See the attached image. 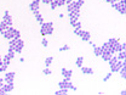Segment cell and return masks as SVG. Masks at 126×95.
Segmentation results:
<instances>
[{
  "instance_id": "6da1fadb",
  "label": "cell",
  "mask_w": 126,
  "mask_h": 95,
  "mask_svg": "<svg viewBox=\"0 0 126 95\" xmlns=\"http://www.w3.org/2000/svg\"><path fill=\"white\" fill-rule=\"evenodd\" d=\"M53 33V22H42L41 23V29H40V34L42 37L50 35Z\"/></svg>"
},
{
  "instance_id": "7a4b0ae2",
  "label": "cell",
  "mask_w": 126,
  "mask_h": 95,
  "mask_svg": "<svg viewBox=\"0 0 126 95\" xmlns=\"http://www.w3.org/2000/svg\"><path fill=\"white\" fill-rule=\"evenodd\" d=\"M23 48H24V41H23L21 38L16 39V45L13 46V51H15V54H21L22 50H23Z\"/></svg>"
},
{
  "instance_id": "3957f363",
  "label": "cell",
  "mask_w": 126,
  "mask_h": 95,
  "mask_svg": "<svg viewBox=\"0 0 126 95\" xmlns=\"http://www.w3.org/2000/svg\"><path fill=\"white\" fill-rule=\"evenodd\" d=\"M15 77H16V73H15V72H5L4 82H5V83H13Z\"/></svg>"
},
{
  "instance_id": "277c9868",
  "label": "cell",
  "mask_w": 126,
  "mask_h": 95,
  "mask_svg": "<svg viewBox=\"0 0 126 95\" xmlns=\"http://www.w3.org/2000/svg\"><path fill=\"white\" fill-rule=\"evenodd\" d=\"M110 5H112V7H113V9L118 10V11H119V14H121L123 16H125V14H126V6H121L119 2H113V4H110Z\"/></svg>"
},
{
  "instance_id": "5b68a950",
  "label": "cell",
  "mask_w": 126,
  "mask_h": 95,
  "mask_svg": "<svg viewBox=\"0 0 126 95\" xmlns=\"http://www.w3.org/2000/svg\"><path fill=\"white\" fill-rule=\"evenodd\" d=\"M2 22H5L9 27H11L12 26V23H13V21H12V17L10 16V12L9 11H5L4 12V17H2Z\"/></svg>"
},
{
  "instance_id": "8992f818",
  "label": "cell",
  "mask_w": 126,
  "mask_h": 95,
  "mask_svg": "<svg viewBox=\"0 0 126 95\" xmlns=\"http://www.w3.org/2000/svg\"><path fill=\"white\" fill-rule=\"evenodd\" d=\"M61 74L64 77V81H70V79H72L73 71H72V69H67V68H62V69H61Z\"/></svg>"
},
{
  "instance_id": "52a82bcc",
  "label": "cell",
  "mask_w": 126,
  "mask_h": 95,
  "mask_svg": "<svg viewBox=\"0 0 126 95\" xmlns=\"http://www.w3.org/2000/svg\"><path fill=\"white\" fill-rule=\"evenodd\" d=\"M1 88H2L4 93H5V94H7V93L13 92L15 85H13V83H5V84H2V85H1Z\"/></svg>"
},
{
  "instance_id": "ba28073f",
  "label": "cell",
  "mask_w": 126,
  "mask_h": 95,
  "mask_svg": "<svg viewBox=\"0 0 126 95\" xmlns=\"http://www.w3.org/2000/svg\"><path fill=\"white\" fill-rule=\"evenodd\" d=\"M39 6H40V0H33L31 4H29V9H31L32 12L38 11V10H39Z\"/></svg>"
},
{
  "instance_id": "9c48e42d",
  "label": "cell",
  "mask_w": 126,
  "mask_h": 95,
  "mask_svg": "<svg viewBox=\"0 0 126 95\" xmlns=\"http://www.w3.org/2000/svg\"><path fill=\"white\" fill-rule=\"evenodd\" d=\"M70 4H72L73 9H79V10H80V9H81V6L85 4V1H84V0H76V1H74V0H73Z\"/></svg>"
},
{
  "instance_id": "30bf717a",
  "label": "cell",
  "mask_w": 126,
  "mask_h": 95,
  "mask_svg": "<svg viewBox=\"0 0 126 95\" xmlns=\"http://www.w3.org/2000/svg\"><path fill=\"white\" fill-rule=\"evenodd\" d=\"M2 37H4L6 40H11V39L13 38V33L10 31V27H9V29H7V31H5L4 33H2Z\"/></svg>"
},
{
  "instance_id": "8fae6325",
  "label": "cell",
  "mask_w": 126,
  "mask_h": 95,
  "mask_svg": "<svg viewBox=\"0 0 126 95\" xmlns=\"http://www.w3.org/2000/svg\"><path fill=\"white\" fill-rule=\"evenodd\" d=\"M112 56H113V55H112L109 51H102V54H101V57H102L103 61H108Z\"/></svg>"
},
{
  "instance_id": "7c38bea8",
  "label": "cell",
  "mask_w": 126,
  "mask_h": 95,
  "mask_svg": "<svg viewBox=\"0 0 126 95\" xmlns=\"http://www.w3.org/2000/svg\"><path fill=\"white\" fill-rule=\"evenodd\" d=\"M33 14H34V16H35V20H36V21H38V22H39V23L41 25V23L44 22V18H42V16L40 15V12H39V10H38V11H34Z\"/></svg>"
},
{
  "instance_id": "4fadbf2b",
  "label": "cell",
  "mask_w": 126,
  "mask_h": 95,
  "mask_svg": "<svg viewBox=\"0 0 126 95\" xmlns=\"http://www.w3.org/2000/svg\"><path fill=\"white\" fill-rule=\"evenodd\" d=\"M80 68H81V72H83L84 74H90V76L94 74V69L90 68V67H83V66H81Z\"/></svg>"
},
{
  "instance_id": "5bb4252c",
  "label": "cell",
  "mask_w": 126,
  "mask_h": 95,
  "mask_svg": "<svg viewBox=\"0 0 126 95\" xmlns=\"http://www.w3.org/2000/svg\"><path fill=\"white\" fill-rule=\"evenodd\" d=\"M10 31L13 33V38H16V39H18V38H21V32L20 31H17V29H15L12 26L10 27Z\"/></svg>"
},
{
  "instance_id": "9a60e30c",
  "label": "cell",
  "mask_w": 126,
  "mask_h": 95,
  "mask_svg": "<svg viewBox=\"0 0 126 95\" xmlns=\"http://www.w3.org/2000/svg\"><path fill=\"white\" fill-rule=\"evenodd\" d=\"M119 40L120 39H115V38H110V39H108V44H109V46H115L118 43H119Z\"/></svg>"
},
{
  "instance_id": "2e32d148",
  "label": "cell",
  "mask_w": 126,
  "mask_h": 95,
  "mask_svg": "<svg viewBox=\"0 0 126 95\" xmlns=\"http://www.w3.org/2000/svg\"><path fill=\"white\" fill-rule=\"evenodd\" d=\"M7 29H9V26H7L5 22H2V21H1V22H0V33L2 34L4 32L7 31Z\"/></svg>"
},
{
  "instance_id": "e0dca14e",
  "label": "cell",
  "mask_w": 126,
  "mask_h": 95,
  "mask_svg": "<svg viewBox=\"0 0 126 95\" xmlns=\"http://www.w3.org/2000/svg\"><path fill=\"white\" fill-rule=\"evenodd\" d=\"M118 60H120V61H124L126 59V53H125V50H123V51H120V53H118Z\"/></svg>"
},
{
  "instance_id": "ac0fdd59",
  "label": "cell",
  "mask_w": 126,
  "mask_h": 95,
  "mask_svg": "<svg viewBox=\"0 0 126 95\" xmlns=\"http://www.w3.org/2000/svg\"><path fill=\"white\" fill-rule=\"evenodd\" d=\"M2 63H5V65H7V66L11 63V57H10L7 54H6V55L2 57Z\"/></svg>"
},
{
  "instance_id": "d6986e66",
  "label": "cell",
  "mask_w": 126,
  "mask_h": 95,
  "mask_svg": "<svg viewBox=\"0 0 126 95\" xmlns=\"http://www.w3.org/2000/svg\"><path fill=\"white\" fill-rule=\"evenodd\" d=\"M94 56L99 57V56H101V54H102L101 48H98V46H94Z\"/></svg>"
},
{
  "instance_id": "ffe728a7",
  "label": "cell",
  "mask_w": 126,
  "mask_h": 95,
  "mask_svg": "<svg viewBox=\"0 0 126 95\" xmlns=\"http://www.w3.org/2000/svg\"><path fill=\"white\" fill-rule=\"evenodd\" d=\"M83 62H84V57H83V56H79V57L76 59V61H75V65L80 68V67L83 66Z\"/></svg>"
},
{
  "instance_id": "44dd1931",
  "label": "cell",
  "mask_w": 126,
  "mask_h": 95,
  "mask_svg": "<svg viewBox=\"0 0 126 95\" xmlns=\"http://www.w3.org/2000/svg\"><path fill=\"white\" fill-rule=\"evenodd\" d=\"M119 73H120V76L123 77V79H126V66L125 67H121V68L119 69Z\"/></svg>"
},
{
  "instance_id": "7402d4cb",
  "label": "cell",
  "mask_w": 126,
  "mask_h": 95,
  "mask_svg": "<svg viewBox=\"0 0 126 95\" xmlns=\"http://www.w3.org/2000/svg\"><path fill=\"white\" fill-rule=\"evenodd\" d=\"M68 94V89H60V90H56L55 95H65Z\"/></svg>"
},
{
  "instance_id": "603a6c76",
  "label": "cell",
  "mask_w": 126,
  "mask_h": 95,
  "mask_svg": "<svg viewBox=\"0 0 126 95\" xmlns=\"http://www.w3.org/2000/svg\"><path fill=\"white\" fill-rule=\"evenodd\" d=\"M52 60H53V57H46L45 59V67H50V65L52 63Z\"/></svg>"
},
{
  "instance_id": "cb8c5ba5",
  "label": "cell",
  "mask_w": 126,
  "mask_h": 95,
  "mask_svg": "<svg viewBox=\"0 0 126 95\" xmlns=\"http://www.w3.org/2000/svg\"><path fill=\"white\" fill-rule=\"evenodd\" d=\"M109 50V44L105 41V43H103V45L101 46V51H108Z\"/></svg>"
},
{
  "instance_id": "d4e9b609",
  "label": "cell",
  "mask_w": 126,
  "mask_h": 95,
  "mask_svg": "<svg viewBox=\"0 0 126 95\" xmlns=\"http://www.w3.org/2000/svg\"><path fill=\"white\" fill-rule=\"evenodd\" d=\"M114 48H115V53H120V51H123V48H121V43H120V41H119Z\"/></svg>"
},
{
  "instance_id": "484cf974",
  "label": "cell",
  "mask_w": 126,
  "mask_h": 95,
  "mask_svg": "<svg viewBox=\"0 0 126 95\" xmlns=\"http://www.w3.org/2000/svg\"><path fill=\"white\" fill-rule=\"evenodd\" d=\"M69 49H70V46H69L68 44H65V45H63V46L60 48V51H68Z\"/></svg>"
},
{
  "instance_id": "4316f807",
  "label": "cell",
  "mask_w": 126,
  "mask_h": 95,
  "mask_svg": "<svg viewBox=\"0 0 126 95\" xmlns=\"http://www.w3.org/2000/svg\"><path fill=\"white\" fill-rule=\"evenodd\" d=\"M52 72H51V69H49V67H46L45 69H42V74H45V76H50Z\"/></svg>"
},
{
  "instance_id": "83f0119b",
  "label": "cell",
  "mask_w": 126,
  "mask_h": 95,
  "mask_svg": "<svg viewBox=\"0 0 126 95\" xmlns=\"http://www.w3.org/2000/svg\"><path fill=\"white\" fill-rule=\"evenodd\" d=\"M41 44H42V46H45V48L49 45V41H47V39H46L45 37L42 38V40H41Z\"/></svg>"
},
{
  "instance_id": "f1b7e54d",
  "label": "cell",
  "mask_w": 126,
  "mask_h": 95,
  "mask_svg": "<svg viewBox=\"0 0 126 95\" xmlns=\"http://www.w3.org/2000/svg\"><path fill=\"white\" fill-rule=\"evenodd\" d=\"M112 74H113L112 72H110V73H108V74H107V76H105V77L103 78V82H107V81H108V79H109V78L112 77Z\"/></svg>"
},
{
  "instance_id": "f546056e",
  "label": "cell",
  "mask_w": 126,
  "mask_h": 95,
  "mask_svg": "<svg viewBox=\"0 0 126 95\" xmlns=\"http://www.w3.org/2000/svg\"><path fill=\"white\" fill-rule=\"evenodd\" d=\"M64 4H65L64 0H58L57 1V6H64Z\"/></svg>"
},
{
  "instance_id": "4dcf8cb0",
  "label": "cell",
  "mask_w": 126,
  "mask_h": 95,
  "mask_svg": "<svg viewBox=\"0 0 126 95\" xmlns=\"http://www.w3.org/2000/svg\"><path fill=\"white\" fill-rule=\"evenodd\" d=\"M40 2H42V4H45V5H49V4L51 2V0H40Z\"/></svg>"
},
{
  "instance_id": "1f68e13d",
  "label": "cell",
  "mask_w": 126,
  "mask_h": 95,
  "mask_svg": "<svg viewBox=\"0 0 126 95\" xmlns=\"http://www.w3.org/2000/svg\"><path fill=\"white\" fill-rule=\"evenodd\" d=\"M121 48H123V50H125V49H126V44H125V41H123V44H121Z\"/></svg>"
},
{
  "instance_id": "d6a6232c",
  "label": "cell",
  "mask_w": 126,
  "mask_h": 95,
  "mask_svg": "<svg viewBox=\"0 0 126 95\" xmlns=\"http://www.w3.org/2000/svg\"><path fill=\"white\" fill-rule=\"evenodd\" d=\"M5 93H4V90H2V88H1V85H0V95H4Z\"/></svg>"
},
{
  "instance_id": "836d02e7",
  "label": "cell",
  "mask_w": 126,
  "mask_h": 95,
  "mask_svg": "<svg viewBox=\"0 0 126 95\" xmlns=\"http://www.w3.org/2000/svg\"><path fill=\"white\" fill-rule=\"evenodd\" d=\"M72 1H73V0H65V5H69Z\"/></svg>"
},
{
  "instance_id": "e575fe53",
  "label": "cell",
  "mask_w": 126,
  "mask_h": 95,
  "mask_svg": "<svg viewBox=\"0 0 126 95\" xmlns=\"http://www.w3.org/2000/svg\"><path fill=\"white\" fill-rule=\"evenodd\" d=\"M4 84V78H0V85Z\"/></svg>"
},
{
  "instance_id": "d590c367",
  "label": "cell",
  "mask_w": 126,
  "mask_h": 95,
  "mask_svg": "<svg viewBox=\"0 0 126 95\" xmlns=\"http://www.w3.org/2000/svg\"><path fill=\"white\" fill-rule=\"evenodd\" d=\"M126 94V90H121L120 92V95H125Z\"/></svg>"
},
{
  "instance_id": "8d00e7d4",
  "label": "cell",
  "mask_w": 126,
  "mask_h": 95,
  "mask_svg": "<svg viewBox=\"0 0 126 95\" xmlns=\"http://www.w3.org/2000/svg\"><path fill=\"white\" fill-rule=\"evenodd\" d=\"M58 17H60V18H63V17H64V14H60Z\"/></svg>"
},
{
  "instance_id": "74e56055",
  "label": "cell",
  "mask_w": 126,
  "mask_h": 95,
  "mask_svg": "<svg viewBox=\"0 0 126 95\" xmlns=\"http://www.w3.org/2000/svg\"><path fill=\"white\" fill-rule=\"evenodd\" d=\"M103 1H107V0H103Z\"/></svg>"
},
{
  "instance_id": "f35d334b",
  "label": "cell",
  "mask_w": 126,
  "mask_h": 95,
  "mask_svg": "<svg viewBox=\"0 0 126 95\" xmlns=\"http://www.w3.org/2000/svg\"><path fill=\"white\" fill-rule=\"evenodd\" d=\"M51 1H52V0H51Z\"/></svg>"
},
{
  "instance_id": "ab89813d",
  "label": "cell",
  "mask_w": 126,
  "mask_h": 95,
  "mask_svg": "<svg viewBox=\"0 0 126 95\" xmlns=\"http://www.w3.org/2000/svg\"><path fill=\"white\" fill-rule=\"evenodd\" d=\"M64 1H65V0H64Z\"/></svg>"
}]
</instances>
